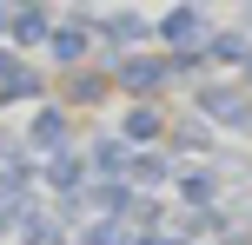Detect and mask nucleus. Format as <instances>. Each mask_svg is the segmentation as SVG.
<instances>
[{
	"mask_svg": "<svg viewBox=\"0 0 252 245\" xmlns=\"http://www.w3.org/2000/svg\"><path fill=\"white\" fill-rule=\"evenodd\" d=\"M199 113L213 119V126H252V93L246 86H199Z\"/></svg>",
	"mask_w": 252,
	"mask_h": 245,
	"instance_id": "obj_1",
	"label": "nucleus"
},
{
	"mask_svg": "<svg viewBox=\"0 0 252 245\" xmlns=\"http://www.w3.org/2000/svg\"><path fill=\"white\" fill-rule=\"evenodd\" d=\"M113 80L133 93H159L173 80V60H153V53H113Z\"/></svg>",
	"mask_w": 252,
	"mask_h": 245,
	"instance_id": "obj_2",
	"label": "nucleus"
},
{
	"mask_svg": "<svg viewBox=\"0 0 252 245\" xmlns=\"http://www.w3.org/2000/svg\"><path fill=\"white\" fill-rule=\"evenodd\" d=\"M47 53H53L60 66H80V60L93 53V13H73V20H60V27H53V40H47Z\"/></svg>",
	"mask_w": 252,
	"mask_h": 245,
	"instance_id": "obj_3",
	"label": "nucleus"
},
{
	"mask_svg": "<svg viewBox=\"0 0 252 245\" xmlns=\"http://www.w3.org/2000/svg\"><path fill=\"white\" fill-rule=\"evenodd\" d=\"M27 146L47 153V159H60L66 153V106H40V113L27 119Z\"/></svg>",
	"mask_w": 252,
	"mask_h": 245,
	"instance_id": "obj_4",
	"label": "nucleus"
},
{
	"mask_svg": "<svg viewBox=\"0 0 252 245\" xmlns=\"http://www.w3.org/2000/svg\"><path fill=\"white\" fill-rule=\"evenodd\" d=\"M159 33L173 40V53H199V40H206V13L199 7H173L159 20Z\"/></svg>",
	"mask_w": 252,
	"mask_h": 245,
	"instance_id": "obj_5",
	"label": "nucleus"
},
{
	"mask_svg": "<svg viewBox=\"0 0 252 245\" xmlns=\"http://www.w3.org/2000/svg\"><path fill=\"white\" fill-rule=\"evenodd\" d=\"M93 33L106 40V47H139V40H146V20H139V13H93Z\"/></svg>",
	"mask_w": 252,
	"mask_h": 245,
	"instance_id": "obj_6",
	"label": "nucleus"
},
{
	"mask_svg": "<svg viewBox=\"0 0 252 245\" xmlns=\"http://www.w3.org/2000/svg\"><path fill=\"white\" fill-rule=\"evenodd\" d=\"M47 186H53V192H66V199H80V192H87V159H80V153L47 159Z\"/></svg>",
	"mask_w": 252,
	"mask_h": 245,
	"instance_id": "obj_7",
	"label": "nucleus"
},
{
	"mask_svg": "<svg viewBox=\"0 0 252 245\" xmlns=\"http://www.w3.org/2000/svg\"><path fill=\"white\" fill-rule=\"evenodd\" d=\"M179 192H186V206H192V212H213L219 172H213V166H192V172H179Z\"/></svg>",
	"mask_w": 252,
	"mask_h": 245,
	"instance_id": "obj_8",
	"label": "nucleus"
},
{
	"mask_svg": "<svg viewBox=\"0 0 252 245\" xmlns=\"http://www.w3.org/2000/svg\"><path fill=\"white\" fill-rule=\"evenodd\" d=\"M53 40V13L47 7H20V20H13V47H47Z\"/></svg>",
	"mask_w": 252,
	"mask_h": 245,
	"instance_id": "obj_9",
	"label": "nucleus"
},
{
	"mask_svg": "<svg viewBox=\"0 0 252 245\" xmlns=\"http://www.w3.org/2000/svg\"><path fill=\"white\" fill-rule=\"evenodd\" d=\"M206 60H219V66H252V47H246V33H213V40H206Z\"/></svg>",
	"mask_w": 252,
	"mask_h": 245,
	"instance_id": "obj_10",
	"label": "nucleus"
},
{
	"mask_svg": "<svg viewBox=\"0 0 252 245\" xmlns=\"http://www.w3.org/2000/svg\"><path fill=\"white\" fill-rule=\"evenodd\" d=\"M93 172H106V179H113V172H133L126 139H100V146H93Z\"/></svg>",
	"mask_w": 252,
	"mask_h": 245,
	"instance_id": "obj_11",
	"label": "nucleus"
},
{
	"mask_svg": "<svg viewBox=\"0 0 252 245\" xmlns=\"http://www.w3.org/2000/svg\"><path fill=\"white\" fill-rule=\"evenodd\" d=\"M33 93H40V73H33V66H20V73L0 80V106H20V100H33Z\"/></svg>",
	"mask_w": 252,
	"mask_h": 245,
	"instance_id": "obj_12",
	"label": "nucleus"
},
{
	"mask_svg": "<svg viewBox=\"0 0 252 245\" xmlns=\"http://www.w3.org/2000/svg\"><path fill=\"white\" fill-rule=\"evenodd\" d=\"M20 239H27V245H66V232H60V219H53V212H33V219L20 225Z\"/></svg>",
	"mask_w": 252,
	"mask_h": 245,
	"instance_id": "obj_13",
	"label": "nucleus"
},
{
	"mask_svg": "<svg viewBox=\"0 0 252 245\" xmlns=\"http://www.w3.org/2000/svg\"><path fill=\"white\" fill-rule=\"evenodd\" d=\"M80 245H133V225H126V219H100V225L80 232Z\"/></svg>",
	"mask_w": 252,
	"mask_h": 245,
	"instance_id": "obj_14",
	"label": "nucleus"
},
{
	"mask_svg": "<svg viewBox=\"0 0 252 245\" xmlns=\"http://www.w3.org/2000/svg\"><path fill=\"white\" fill-rule=\"evenodd\" d=\"M133 179H139V186L173 179V159H166V153H133Z\"/></svg>",
	"mask_w": 252,
	"mask_h": 245,
	"instance_id": "obj_15",
	"label": "nucleus"
},
{
	"mask_svg": "<svg viewBox=\"0 0 252 245\" xmlns=\"http://www.w3.org/2000/svg\"><path fill=\"white\" fill-rule=\"evenodd\" d=\"M126 139H159V113L153 106H133L126 113Z\"/></svg>",
	"mask_w": 252,
	"mask_h": 245,
	"instance_id": "obj_16",
	"label": "nucleus"
},
{
	"mask_svg": "<svg viewBox=\"0 0 252 245\" xmlns=\"http://www.w3.org/2000/svg\"><path fill=\"white\" fill-rule=\"evenodd\" d=\"M66 93H73V106H80V100H106V73H73Z\"/></svg>",
	"mask_w": 252,
	"mask_h": 245,
	"instance_id": "obj_17",
	"label": "nucleus"
},
{
	"mask_svg": "<svg viewBox=\"0 0 252 245\" xmlns=\"http://www.w3.org/2000/svg\"><path fill=\"white\" fill-rule=\"evenodd\" d=\"M126 225H139V239H146L153 225H159V206H153V199H133V212H126Z\"/></svg>",
	"mask_w": 252,
	"mask_h": 245,
	"instance_id": "obj_18",
	"label": "nucleus"
},
{
	"mask_svg": "<svg viewBox=\"0 0 252 245\" xmlns=\"http://www.w3.org/2000/svg\"><path fill=\"white\" fill-rule=\"evenodd\" d=\"M199 66H206V47H199V53H173V73H179V80L199 73Z\"/></svg>",
	"mask_w": 252,
	"mask_h": 245,
	"instance_id": "obj_19",
	"label": "nucleus"
},
{
	"mask_svg": "<svg viewBox=\"0 0 252 245\" xmlns=\"http://www.w3.org/2000/svg\"><path fill=\"white\" fill-rule=\"evenodd\" d=\"M179 146H192V153H206V126H199V119H186V126H179Z\"/></svg>",
	"mask_w": 252,
	"mask_h": 245,
	"instance_id": "obj_20",
	"label": "nucleus"
},
{
	"mask_svg": "<svg viewBox=\"0 0 252 245\" xmlns=\"http://www.w3.org/2000/svg\"><path fill=\"white\" fill-rule=\"evenodd\" d=\"M13 20H20V7H0V33H13Z\"/></svg>",
	"mask_w": 252,
	"mask_h": 245,
	"instance_id": "obj_21",
	"label": "nucleus"
},
{
	"mask_svg": "<svg viewBox=\"0 0 252 245\" xmlns=\"http://www.w3.org/2000/svg\"><path fill=\"white\" fill-rule=\"evenodd\" d=\"M133 245H179V239H166V232H146V239H133Z\"/></svg>",
	"mask_w": 252,
	"mask_h": 245,
	"instance_id": "obj_22",
	"label": "nucleus"
},
{
	"mask_svg": "<svg viewBox=\"0 0 252 245\" xmlns=\"http://www.w3.org/2000/svg\"><path fill=\"white\" fill-rule=\"evenodd\" d=\"M7 159H13V146H0V179H7Z\"/></svg>",
	"mask_w": 252,
	"mask_h": 245,
	"instance_id": "obj_23",
	"label": "nucleus"
},
{
	"mask_svg": "<svg viewBox=\"0 0 252 245\" xmlns=\"http://www.w3.org/2000/svg\"><path fill=\"white\" fill-rule=\"evenodd\" d=\"M246 27H252V7H246Z\"/></svg>",
	"mask_w": 252,
	"mask_h": 245,
	"instance_id": "obj_24",
	"label": "nucleus"
},
{
	"mask_svg": "<svg viewBox=\"0 0 252 245\" xmlns=\"http://www.w3.org/2000/svg\"><path fill=\"white\" fill-rule=\"evenodd\" d=\"M246 80H252V66H246Z\"/></svg>",
	"mask_w": 252,
	"mask_h": 245,
	"instance_id": "obj_25",
	"label": "nucleus"
}]
</instances>
